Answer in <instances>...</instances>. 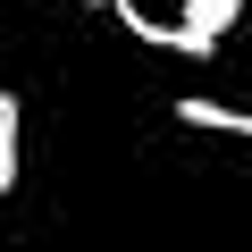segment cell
Masks as SVG:
<instances>
[{
  "label": "cell",
  "instance_id": "obj_1",
  "mask_svg": "<svg viewBox=\"0 0 252 252\" xmlns=\"http://www.w3.org/2000/svg\"><path fill=\"white\" fill-rule=\"evenodd\" d=\"M109 17H118L126 34H135V42H152V51H185V59H210V51H219V42H202L193 26H160V17H143V9H135V0H118V9H109Z\"/></svg>",
  "mask_w": 252,
  "mask_h": 252
},
{
  "label": "cell",
  "instance_id": "obj_2",
  "mask_svg": "<svg viewBox=\"0 0 252 252\" xmlns=\"http://www.w3.org/2000/svg\"><path fill=\"white\" fill-rule=\"evenodd\" d=\"M177 118H185V126H202V135H235V143H252V109H227V101L185 93V101H177Z\"/></svg>",
  "mask_w": 252,
  "mask_h": 252
},
{
  "label": "cell",
  "instance_id": "obj_3",
  "mask_svg": "<svg viewBox=\"0 0 252 252\" xmlns=\"http://www.w3.org/2000/svg\"><path fill=\"white\" fill-rule=\"evenodd\" d=\"M17 168H26V101L0 93V193L17 185Z\"/></svg>",
  "mask_w": 252,
  "mask_h": 252
},
{
  "label": "cell",
  "instance_id": "obj_4",
  "mask_svg": "<svg viewBox=\"0 0 252 252\" xmlns=\"http://www.w3.org/2000/svg\"><path fill=\"white\" fill-rule=\"evenodd\" d=\"M235 9H244V0H185V26H193L202 42H219V34L235 26Z\"/></svg>",
  "mask_w": 252,
  "mask_h": 252
},
{
  "label": "cell",
  "instance_id": "obj_5",
  "mask_svg": "<svg viewBox=\"0 0 252 252\" xmlns=\"http://www.w3.org/2000/svg\"><path fill=\"white\" fill-rule=\"evenodd\" d=\"M76 9H118V0H76Z\"/></svg>",
  "mask_w": 252,
  "mask_h": 252
}]
</instances>
